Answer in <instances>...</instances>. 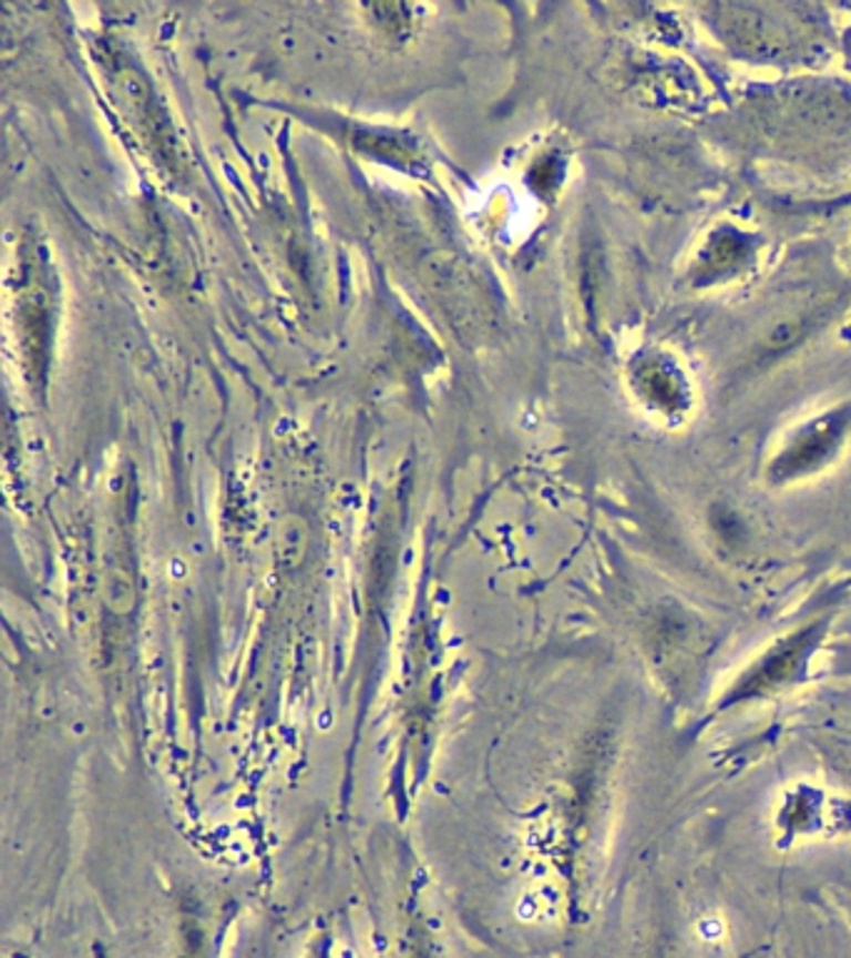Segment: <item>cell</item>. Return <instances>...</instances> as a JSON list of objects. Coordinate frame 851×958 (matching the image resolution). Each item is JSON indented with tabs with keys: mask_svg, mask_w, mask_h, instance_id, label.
I'll list each match as a JSON object with an SVG mask.
<instances>
[]
</instances>
